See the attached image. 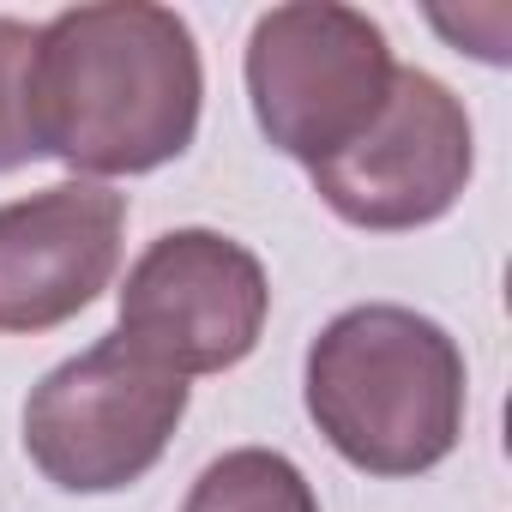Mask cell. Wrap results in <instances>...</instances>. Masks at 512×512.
<instances>
[{"label":"cell","instance_id":"1","mask_svg":"<svg viewBox=\"0 0 512 512\" xmlns=\"http://www.w3.org/2000/svg\"><path fill=\"white\" fill-rule=\"evenodd\" d=\"M205 67L181 13L97 0L37 25L31 133L73 175H145L199 133Z\"/></svg>","mask_w":512,"mask_h":512},{"label":"cell","instance_id":"2","mask_svg":"<svg viewBox=\"0 0 512 512\" xmlns=\"http://www.w3.org/2000/svg\"><path fill=\"white\" fill-rule=\"evenodd\" d=\"M458 338L398 302L344 308L308 344V416L326 446L368 476H422L464 434Z\"/></svg>","mask_w":512,"mask_h":512},{"label":"cell","instance_id":"3","mask_svg":"<svg viewBox=\"0 0 512 512\" xmlns=\"http://www.w3.org/2000/svg\"><path fill=\"white\" fill-rule=\"evenodd\" d=\"M241 73L260 133L284 157L320 169L386 109L398 61L368 13L344 0H296L253 19Z\"/></svg>","mask_w":512,"mask_h":512},{"label":"cell","instance_id":"4","mask_svg":"<svg viewBox=\"0 0 512 512\" xmlns=\"http://www.w3.org/2000/svg\"><path fill=\"white\" fill-rule=\"evenodd\" d=\"M181 416L187 380L115 332L31 386L25 452L67 494H115L169 452Z\"/></svg>","mask_w":512,"mask_h":512},{"label":"cell","instance_id":"5","mask_svg":"<svg viewBox=\"0 0 512 512\" xmlns=\"http://www.w3.org/2000/svg\"><path fill=\"white\" fill-rule=\"evenodd\" d=\"M272 314L260 253L217 229L157 235L121 284V338L169 374H223L253 356Z\"/></svg>","mask_w":512,"mask_h":512},{"label":"cell","instance_id":"6","mask_svg":"<svg viewBox=\"0 0 512 512\" xmlns=\"http://www.w3.org/2000/svg\"><path fill=\"white\" fill-rule=\"evenodd\" d=\"M476 169L464 103L422 67H398L386 109L314 169V193L356 229H422L458 205Z\"/></svg>","mask_w":512,"mask_h":512},{"label":"cell","instance_id":"7","mask_svg":"<svg viewBox=\"0 0 512 512\" xmlns=\"http://www.w3.org/2000/svg\"><path fill=\"white\" fill-rule=\"evenodd\" d=\"M127 235V193L103 181H55L0 205V332H49L85 314Z\"/></svg>","mask_w":512,"mask_h":512},{"label":"cell","instance_id":"8","mask_svg":"<svg viewBox=\"0 0 512 512\" xmlns=\"http://www.w3.org/2000/svg\"><path fill=\"white\" fill-rule=\"evenodd\" d=\"M181 512H320V494L284 452L235 446L199 470Z\"/></svg>","mask_w":512,"mask_h":512},{"label":"cell","instance_id":"9","mask_svg":"<svg viewBox=\"0 0 512 512\" xmlns=\"http://www.w3.org/2000/svg\"><path fill=\"white\" fill-rule=\"evenodd\" d=\"M31 61H37V25L0 19V175L43 157L31 133Z\"/></svg>","mask_w":512,"mask_h":512}]
</instances>
